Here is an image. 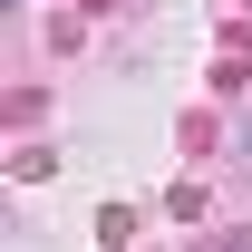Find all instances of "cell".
Listing matches in <instances>:
<instances>
[]
</instances>
